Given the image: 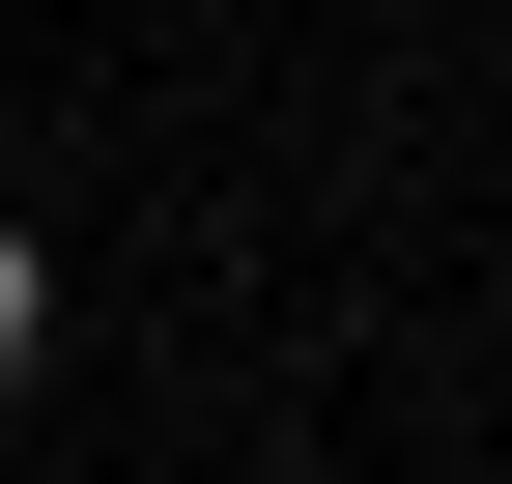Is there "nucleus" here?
<instances>
[{
	"label": "nucleus",
	"mask_w": 512,
	"mask_h": 484,
	"mask_svg": "<svg viewBox=\"0 0 512 484\" xmlns=\"http://www.w3.org/2000/svg\"><path fill=\"white\" fill-rule=\"evenodd\" d=\"M29 371H57V257L0 228V399H29Z\"/></svg>",
	"instance_id": "obj_1"
}]
</instances>
